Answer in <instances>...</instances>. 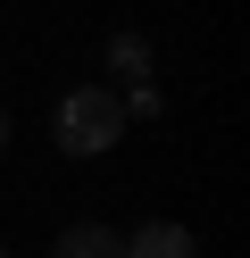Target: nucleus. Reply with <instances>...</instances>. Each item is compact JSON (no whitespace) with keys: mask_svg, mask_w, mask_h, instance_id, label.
<instances>
[{"mask_svg":"<svg viewBox=\"0 0 250 258\" xmlns=\"http://www.w3.org/2000/svg\"><path fill=\"white\" fill-rule=\"evenodd\" d=\"M125 134H133V125H125L117 84H75V92H59V108H50V142H59V158H109Z\"/></svg>","mask_w":250,"mask_h":258,"instance_id":"obj_1","label":"nucleus"},{"mask_svg":"<svg viewBox=\"0 0 250 258\" xmlns=\"http://www.w3.org/2000/svg\"><path fill=\"white\" fill-rule=\"evenodd\" d=\"M117 241H125V258H200V233L175 225V217H150L133 233H117Z\"/></svg>","mask_w":250,"mask_h":258,"instance_id":"obj_2","label":"nucleus"},{"mask_svg":"<svg viewBox=\"0 0 250 258\" xmlns=\"http://www.w3.org/2000/svg\"><path fill=\"white\" fill-rule=\"evenodd\" d=\"M50 258H125V241H117V225H67L59 241H50Z\"/></svg>","mask_w":250,"mask_h":258,"instance_id":"obj_3","label":"nucleus"},{"mask_svg":"<svg viewBox=\"0 0 250 258\" xmlns=\"http://www.w3.org/2000/svg\"><path fill=\"white\" fill-rule=\"evenodd\" d=\"M100 67L117 84H150V34H109L100 42Z\"/></svg>","mask_w":250,"mask_h":258,"instance_id":"obj_4","label":"nucleus"},{"mask_svg":"<svg viewBox=\"0 0 250 258\" xmlns=\"http://www.w3.org/2000/svg\"><path fill=\"white\" fill-rule=\"evenodd\" d=\"M0 150H9V108H0Z\"/></svg>","mask_w":250,"mask_h":258,"instance_id":"obj_5","label":"nucleus"},{"mask_svg":"<svg viewBox=\"0 0 250 258\" xmlns=\"http://www.w3.org/2000/svg\"><path fill=\"white\" fill-rule=\"evenodd\" d=\"M0 258H9V241H0Z\"/></svg>","mask_w":250,"mask_h":258,"instance_id":"obj_6","label":"nucleus"}]
</instances>
